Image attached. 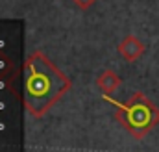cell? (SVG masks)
<instances>
[{"mask_svg":"<svg viewBox=\"0 0 159 152\" xmlns=\"http://www.w3.org/2000/svg\"><path fill=\"white\" fill-rule=\"evenodd\" d=\"M144 50H146L144 43H143L141 39H137L135 36H126V37L119 43V54L126 59V61H129V63L137 61V59L144 54Z\"/></svg>","mask_w":159,"mask_h":152,"instance_id":"obj_3","label":"cell"},{"mask_svg":"<svg viewBox=\"0 0 159 152\" xmlns=\"http://www.w3.org/2000/svg\"><path fill=\"white\" fill-rule=\"evenodd\" d=\"M120 76L115 73V71H111V69H106V71H102L98 78H96V85L100 87V91L104 93V95H113L117 89L120 87Z\"/></svg>","mask_w":159,"mask_h":152,"instance_id":"obj_4","label":"cell"},{"mask_svg":"<svg viewBox=\"0 0 159 152\" xmlns=\"http://www.w3.org/2000/svg\"><path fill=\"white\" fill-rule=\"evenodd\" d=\"M104 100L111 102L115 110V119L137 139H143L152 128L159 124V108L144 95V93H133V97L120 104L109 98V95H104Z\"/></svg>","mask_w":159,"mask_h":152,"instance_id":"obj_2","label":"cell"},{"mask_svg":"<svg viewBox=\"0 0 159 152\" xmlns=\"http://www.w3.org/2000/svg\"><path fill=\"white\" fill-rule=\"evenodd\" d=\"M94 2L96 0H72V4L80 9H89L91 6H94Z\"/></svg>","mask_w":159,"mask_h":152,"instance_id":"obj_5","label":"cell"},{"mask_svg":"<svg viewBox=\"0 0 159 152\" xmlns=\"http://www.w3.org/2000/svg\"><path fill=\"white\" fill-rule=\"evenodd\" d=\"M70 78L63 74L43 52H32L24 63L22 98L28 113L39 119L70 89Z\"/></svg>","mask_w":159,"mask_h":152,"instance_id":"obj_1","label":"cell"}]
</instances>
